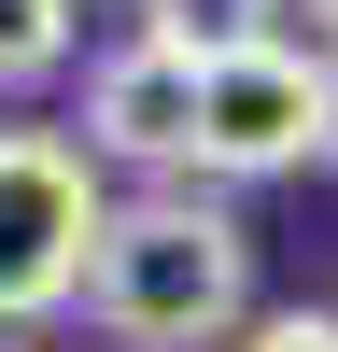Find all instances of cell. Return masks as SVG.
I'll return each instance as SVG.
<instances>
[{
    "label": "cell",
    "mask_w": 338,
    "mask_h": 352,
    "mask_svg": "<svg viewBox=\"0 0 338 352\" xmlns=\"http://www.w3.org/2000/svg\"><path fill=\"white\" fill-rule=\"evenodd\" d=\"M324 14H338V0H324Z\"/></svg>",
    "instance_id": "9"
},
{
    "label": "cell",
    "mask_w": 338,
    "mask_h": 352,
    "mask_svg": "<svg viewBox=\"0 0 338 352\" xmlns=\"http://www.w3.org/2000/svg\"><path fill=\"white\" fill-rule=\"evenodd\" d=\"M84 155H113V169H197V56H169V43L99 56V85H84Z\"/></svg>",
    "instance_id": "4"
},
{
    "label": "cell",
    "mask_w": 338,
    "mask_h": 352,
    "mask_svg": "<svg viewBox=\"0 0 338 352\" xmlns=\"http://www.w3.org/2000/svg\"><path fill=\"white\" fill-rule=\"evenodd\" d=\"M84 310H99L127 352H212L254 310V240L212 212V197H127L84 268Z\"/></svg>",
    "instance_id": "1"
},
{
    "label": "cell",
    "mask_w": 338,
    "mask_h": 352,
    "mask_svg": "<svg viewBox=\"0 0 338 352\" xmlns=\"http://www.w3.org/2000/svg\"><path fill=\"white\" fill-rule=\"evenodd\" d=\"M113 240V197H99V155L56 127H0V324L28 310H71L84 268Z\"/></svg>",
    "instance_id": "2"
},
{
    "label": "cell",
    "mask_w": 338,
    "mask_h": 352,
    "mask_svg": "<svg viewBox=\"0 0 338 352\" xmlns=\"http://www.w3.org/2000/svg\"><path fill=\"white\" fill-rule=\"evenodd\" d=\"M71 56V0H0V85H43Z\"/></svg>",
    "instance_id": "6"
},
{
    "label": "cell",
    "mask_w": 338,
    "mask_h": 352,
    "mask_svg": "<svg viewBox=\"0 0 338 352\" xmlns=\"http://www.w3.org/2000/svg\"><path fill=\"white\" fill-rule=\"evenodd\" d=\"M324 155V56H212L197 71V169H225V184H254V169H296Z\"/></svg>",
    "instance_id": "3"
},
{
    "label": "cell",
    "mask_w": 338,
    "mask_h": 352,
    "mask_svg": "<svg viewBox=\"0 0 338 352\" xmlns=\"http://www.w3.org/2000/svg\"><path fill=\"white\" fill-rule=\"evenodd\" d=\"M240 352H338V310H268V324H240Z\"/></svg>",
    "instance_id": "7"
},
{
    "label": "cell",
    "mask_w": 338,
    "mask_h": 352,
    "mask_svg": "<svg viewBox=\"0 0 338 352\" xmlns=\"http://www.w3.org/2000/svg\"><path fill=\"white\" fill-rule=\"evenodd\" d=\"M324 155H338V56H324Z\"/></svg>",
    "instance_id": "8"
},
{
    "label": "cell",
    "mask_w": 338,
    "mask_h": 352,
    "mask_svg": "<svg viewBox=\"0 0 338 352\" xmlns=\"http://www.w3.org/2000/svg\"><path fill=\"white\" fill-rule=\"evenodd\" d=\"M141 43H169V56H254L268 43V0H141Z\"/></svg>",
    "instance_id": "5"
}]
</instances>
